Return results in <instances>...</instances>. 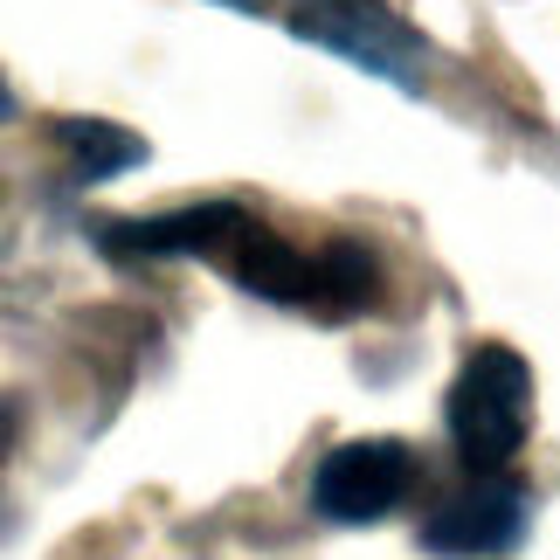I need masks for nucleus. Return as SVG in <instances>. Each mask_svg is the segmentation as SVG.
Segmentation results:
<instances>
[{
	"instance_id": "nucleus-1",
	"label": "nucleus",
	"mask_w": 560,
	"mask_h": 560,
	"mask_svg": "<svg viewBox=\"0 0 560 560\" xmlns=\"http://www.w3.org/2000/svg\"><path fill=\"white\" fill-rule=\"evenodd\" d=\"M533 429V368L512 347H478L450 381V443L470 470H505Z\"/></svg>"
},
{
	"instance_id": "nucleus-2",
	"label": "nucleus",
	"mask_w": 560,
	"mask_h": 560,
	"mask_svg": "<svg viewBox=\"0 0 560 560\" xmlns=\"http://www.w3.org/2000/svg\"><path fill=\"white\" fill-rule=\"evenodd\" d=\"M526 526H533V491L512 470H478L464 491H450L422 520V547L450 560H491L520 547Z\"/></svg>"
},
{
	"instance_id": "nucleus-3",
	"label": "nucleus",
	"mask_w": 560,
	"mask_h": 560,
	"mask_svg": "<svg viewBox=\"0 0 560 560\" xmlns=\"http://www.w3.org/2000/svg\"><path fill=\"white\" fill-rule=\"evenodd\" d=\"M298 35L318 42V49L360 62V70H374L387 83H401V91H416L422 83V62H429V42L408 28L401 14L374 8V0H312L305 14H298Z\"/></svg>"
},
{
	"instance_id": "nucleus-4",
	"label": "nucleus",
	"mask_w": 560,
	"mask_h": 560,
	"mask_svg": "<svg viewBox=\"0 0 560 560\" xmlns=\"http://www.w3.org/2000/svg\"><path fill=\"white\" fill-rule=\"evenodd\" d=\"M416 491V450L401 436H360L339 443L312 478V505L339 526H374Z\"/></svg>"
},
{
	"instance_id": "nucleus-5",
	"label": "nucleus",
	"mask_w": 560,
	"mask_h": 560,
	"mask_svg": "<svg viewBox=\"0 0 560 560\" xmlns=\"http://www.w3.org/2000/svg\"><path fill=\"white\" fill-rule=\"evenodd\" d=\"M243 235H249L243 208L208 201V208H180V214H153V222H112V249H125V256H214V264H229Z\"/></svg>"
},
{
	"instance_id": "nucleus-6",
	"label": "nucleus",
	"mask_w": 560,
	"mask_h": 560,
	"mask_svg": "<svg viewBox=\"0 0 560 560\" xmlns=\"http://www.w3.org/2000/svg\"><path fill=\"white\" fill-rule=\"evenodd\" d=\"M305 305L332 312V318L374 305V256L360 249V243H332L326 256H312V291H305Z\"/></svg>"
},
{
	"instance_id": "nucleus-7",
	"label": "nucleus",
	"mask_w": 560,
	"mask_h": 560,
	"mask_svg": "<svg viewBox=\"0 0 560 560\" xmlns=\"http://www.w3.org/2000/svg\"><path fill=\"white\" fill-rule=\"evenodd\" d=\"M56 139L70 145L77 180H112V174H125V166H139V160H145V139L118 132V125H104V118H62V125H56Z\"/></svg>"
},
{
	"instance_id": "nucleus-8",
	"label": "nucleus",
	"mask_w": 560,
	"mask_h": 560,
	"mask_svg": "<svg viewBox=\"0 0 560 560\" xmlns=\"http://www.w3.org/2000/svg\"><path fill=\"white\" fill-rule=\"evenodd\" d=\"M0 118H14V97L8 91H0Z\"/></svg>"
},
{
	"instance_id": "nucleus-9",
	"label": "nucleus",
	"mask_w": 560,
	"mask_h": 560,
	"mask_svg": "<svg viewBox=\"0 0 560 560\" xmlns=\"http://www.w3.org/2000/svg\"><path fill=\"white\" fill-rule=\"evenodd\" d=\"M229 8H270V0H229Z\"/></svg>"
}]
</instances>
